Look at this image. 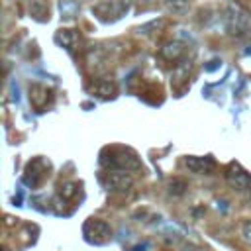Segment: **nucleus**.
<instances>
[{
  "label": "nucleus",
  "mask_w": 251,
  "mask_h": 251,
  "mask_svg": "<svg viewBox=\"0 0 251 251\" xmlns=\"http://www.w3.org/2000/svg\"><path fill=\"white\" fill-rule=\"evenodd\" d=\"M224 20H226L227 31L231 35H241V33H245V29L251 24V14L243 4L231 0V2H227L226 10H224Z\"/></svg>",
  "instance_id": "nucleus-1"
},
{
  "label": "nucleus",
  "mask_w": 251,
  "mask_h": 251,
  "mask_svg": "<svg viewBox=\"0 0 251 251\" xmlns=\"http://www.w3.org/2000/svg\"><path fill=\"white\" fill-rule=\"evenodd\" d=\"M102 163L106 167H110L112 171H126V173H133L141 169V161L137 159V155L129 149H116L114 153H110V157L102 159Z\"/></svg>",
  "instance_id": "nucleus-2"
},
{
  "label": "nucleus",
  "mask_w": 251,
  "mask_h": 251,
  "mask_svg": "<svg viewBox=\"0 0 251 251\" xmlns=\"http://www.w3.org/2000/svg\"><path fill=\"white\" fill-rule=\"evenodd\" d=\"M104 184H106V188L110 192L124 194V192H129L131 190L133 176H131V173H126V171H110L104 176Z\"/></svg>",
  "instance_id": "nucleus-4"
},
{
  "label": "nucleus",
  "mask_w": 251,
  "mask_h": 251,
  "mask_svg": "<svg viewBox=\"0 0 251 251\" xmlns=\"http://www.w3.org/2000/svg\"><path fill=\"white\" fill-rule=\"evenodd\" d=\"M57 43H61L65 49H75L76 41H78V35L73 31V29H59V33L55 35Z\"/></svg>",
  "instance_id": "nucleus-10"
},
{
  "label": "nucleus",
  "mask_w": 251,
  "mask_h": 251,
  "mask_svg": "<svg viewBox=\"0 0 251 251\" xmlns=\"http://www.w3.org/2000/svg\"><path fill=\"white\" fill-rule=\"evenodd\" d=\"M241 239H243L247 245H251V220H245V222L241 224Z\"/></svg>",
  "instance_id": "nucleus-12"
},
{
  "label": "nucleus",
  "mask_w": 251,
  "mask_h": 251,
  "mask_svg": "<svg viewBox=\"0 0 251 251\" xmlns=\"http://www.w3.org/2000/svg\"><path fill=\"white\" fill-rule=\"evenodd\" d=\"M184 167L192 173H198V175H210L214 169H216V161L212 157H196V155H190V157H184Z\"/></svg>",
  "instance_id": "nucleus-7"
},
{
  "label": "nucleus",
  "mask_w": 251,
  "mask_h": 251,
  "mask_svg": "<svg viewBox=\"0 0 251 251\" xmlns=\"http://www.w3.org/2000/svg\"><path fill=\"white\" fill-rule=\"evenodd\" d=\"M161 24H163L161 20H159V22H157V20H153L151 24H147V25H141V27L137 29V33H149V29H153V27H159Z\"/></svg>",
  "instance_id": "nucleus-13"
},
{
  "label": "nucleus",
  "mask_w": 251,
  "mask_h": 251,
  "mask_svg": "<svg viewBox=\"0 0 251 251\" xmlns=\"http://www.w3.org/2000/svg\"><path fill=\"white\" fill-rule=\"evenodd\" d=\"M129 6H131V0H104V2H98L96 6H92V12L104 22H114V20L126 16Z\"/></svg>",
  "instance_id": "nucleus-3"
},
{
  "label": "nucleus",
  "mask_w": 251,
  "mask_h": 251,
  "mask_svg": "<svg viewBox=\"0 0 251 251\" xmlns=\"http://www.w3.org/2000/svg\"><path fill=\"white\" fill-rule=\"evenodd\" d=\"M84 235H86L90 241H94V243H102V241H106V239L112 235V229H110V226H108L106 222H102V220H90V222L84 226Z\"/></svg>",
  "instance_id": "nucleus-6"
},
{
  "label": "nucleus",
  "mask_w": 251,
  "mask_h": 251,
  "mask_svg": "<svg viewBox=\"0 0 251 251\" xmlns=\"http://www.w3.org/2000/svg\"><path fill=\"white\" fill-rule=\"evenodd\" d=\"M188 188V184H186V180L184 178H175V180H171V184H169V192L171 194H175V196H180V194H184V190Z\"/></svg>",
  "instance_id": "nucleus-11"
},
{
  "label": "nucleus",
  "mask_w": 251,
  "mask_h": 251,
  "mask_svg": "<svg viewBox=\"0 0 251 251\" xmlns=\"http://www.w3.org/2000/svg\"><path fill=\"white\" fill-rule=\"evenodd\" d=\"M161 57H165L167 61H176L182 53H184V45L180 43V41H169V43H165L163 47H161Z\"/></svg>",
  "instance_id": "nucleus-8"
},
{
  "label": "nucleus",
  "mask_w": 251,
  "mask_h": 251,
  "mask_svg": "<svg viewBox=\"0 0 251 251\" xmlns=\"http://www.w3.org/2000/svg\"><path fill=\"white\" fill-rule=\"evenodd\" d=\"M182 251H200V249H198V247H194V245H186Z\"/></svg>",
  "instance_id": "nucleus-14"
},
{
  "label": "nucleus",
  "mask_w": 251,
  "mask_h": 251,
  "mask_svg": "<svg viewBox=\"0 0 251 251\" xmlns=\"http://www.w3.org/2000/svg\"><path fill=\"white\" fill-rule=\"evenodd\" d=\"M27 8H29V14L35 20L49 18V4H47V0H29L27 2Z\"/></svg>",
  "instance_id": "nucleus-9"
},
{
  "label": "nucleus",
  "mask_w": 251,
  "mask_h": 251,
  "mask_svg": "<svg viewBox=\"0 0 251 251\" xmlns=\"http://www.w3.org/2000/svg\"><path fill=\"white\" fill-rule=\"evenodd\" d=\"M226 180L227 184L237 190V192H245V190H251V175L237 163H231L227 169H226Z\"/></svg>",
  "instance_id": "nucleus-5"
}]
</instances>
